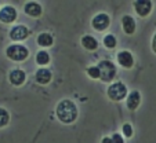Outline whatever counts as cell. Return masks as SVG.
Masks as SVG:
<instances>
[{
  "label": "cell",
  "instance_id": "cell-17",
  "mask_svg": "<svg viewBox=\"0 0 156 143\" xmlns=\"http://www.w3.org/2000/svg\"><path fill=\"white\" fill-rule=\"evenodd\" d=\"M36 62L39 65H47L50 62V55H48L47 51H39L37 55H36Z\"/></svg>",
  "mask_w": 156,
  "mask_h": 143
},
{
  "label": "cell",
  "instance_id": "cell-12",
  "mask_svg": "<svg viewBox=\"0 0 156 143\" xmlns=\"http://www.w3.org/2000/svg\"><path fill=\"white\" fill-rule=\"evenodd\" d=\"M25 12L33 18H37L41 14V6L36 2H29V3L25 4Z\"/></svg>",
  "mask_w": 156,
  "mask_h": 143
},
{
  "label": "cell",
  "instance_id": "cell-14",
  "mask_svg": "<svg viewBox=\"0 0 156 143\" xmlns=\"http://www.w3.org/2000/svg\"><path fill=\"white\" fill-rule=\"evenodd\" d=\"M140 102H141V95H140V92L138 91H133L129 95V98H127V107H129L130 110H136V109L138 107Z\"/></svg>",
  "mask_w": 156,
  "mask_h": 143
},
{
  "label": "cell",
  "instance_id": "cell-24",
  "mask_svg": "<svg viewBox=\"0 0 156 143\" xmlns=\"http://www.w3.org/2000/svg\"><path fill=\"white\" fill-rule=\"evenodd\" d=\"M152 50L156 53V33H155V36H153V39H152Z\"/></svg>",
  "mask_w": 156,
  "mask_h": 143
},
{
  "label": "cell",
  "instance_id": "cell-6",
  "mask_svg": "<svg viewBox=\"0 0 156 143\" xmlns=\"http://www.w3.org/2000/svg\"><path fill=\"white\" fill-rule=\"evenodd\" d=\"M17 19V10L11 6H6L0 10V21L4 23H11Z\"/></svg>",
  "mask_w": 156,
  "mask_h": 143
},
{
  "label": "cell",
  "instance_id": "cell-7",
  "mask_svg": "<svg viewBox=\"0 0 156 143\" xmlns=\"http://www.w3.org/2000/svg\"><path fill=\"white\" fill-rule=\"evenodd\" d=\"M29 35V30L25 25H18V26H14L11 30H10V37L14 41H21L25 40Z\"/></svg>",
  "mask_w": 156,
  "mask_h": 143
},
{
  "label": "cell",
  "instance_id": "cell-9",
  "mask_svg": "<svg viewBox=\"0 0 156 143\" xmlns=\"http://www.w3.org/2000/svg\"><path fill=\"white\" fill-rule=\"evenodd\" d=\"M10 79V83H11L12 85H22L25 83V79H27V74H25L24 70H21V69H15L12 70L11 73H10L9 76Z\"/></svg>",
  "mask_w": 156,
  "mask_h": 143
},
{
  "label": "cell",
  "instance_id": "cell-16",
  "mask_svg": "<svg viewBox=\"0 0 156 143\" xmlns=\"http://www.w3.org/2000/svg\"><path fill=\"white\" fill-rule=\"evenodd\" d=\"M54 43V39L50 33H40L37 37V44L40 47H50L53 46Z\"/></svg>",
  "mask_w": 156,
  "mask_h": 143
},
{
  "label": "cell",
  "instance_id": "cell-11",
  "mask_svg": "<svg viewBox=\"0 0 156 143\" xmlns=\"http://www.w3.org/2000/svg\"><path fill=\"white\" fill-rule=\"evenodd\" d=\"M122 25H123V30L127 35H133L136 32V21L134 18L130 17V15H124L122 18Z\"/></svg>",
  "mask_w": 156,
  "mask_h": 143
},
{
  "label": "cell",
  "instance_id": "cell-10",
  "mask_svg": "<svg viewBox=\"0 0 156 143\" xmlns=\"http://www.w3.org/2000/svg\"><path fill=\"white\" fill-rule=\"evenodd\" d=\"M118 62L123 67L130 69V67H133V65H134V58H133L131 53H129V51H120V53L118 54Z\"/></svg>",
  "mask_w": 156,
  "mask_h": 143
},
{
  "label": "cell",
  "instance_id": "cell-5",
  "mask_svg": "<svg viewBox=\"0 0 156 143\" xmlns=\"http://www.w3.org/2000/svg\"><path fill=\"white\" fill-rule=\"evenodd\" d=\"M109 23H111V18H109L108 14L105 12H101V14H97L91 21V26L94 28L95 30L98 32H102L105 30L106 28L109 26Z\"/></svg>",
  "mask_w": 156,
  "mask_h": 143
},
{
  "label": "cell",
  "instance_id": "cell-3",
  "mask_svg": "<svg viewBox=\"0 0 156 143\" xmlns=\"http://www.w3.org/2000/svg\"><path fill=\"white\" fill-rule=\"evenodd\" d=\"M100 69V79L104 81H112L116 76V67L111 61H101L98 65Z\"/></svg>",
  "mask_w": 156,
  "mask_h": 143
},
{
  "label": "cell",
  "instance_id": "cell-2",
  "mask_svg": "<svg viewBox=\"0 0 156 143\" xmlns=\"http://www.w3.org/2000/svg\"><path fill=\"white\" fill-rule=\"evenodd\" d=\"M6 54H7V56H9L10 59H12V61L22 62L24 59L28 58L29 51H28L27 47L21 46V44H12V46H10L9 48H7Z\"/></svg>",
  "mask_w": 156,
  "mask_h": 143
},
{
  "label": "cell",
  "instance_id": "cell-13",
  "mask_svg": "<svg viewBox=\"0 0 156 143\" xmlns=\"http://www.w3.org/2000/svg\"><path fill=\"white\" fill-rule=\"evenodd\" d=\"M35 79H36V81H37L39 84H48L50 80H51V72L48 69L41 67V69H39L37 72H36Z\"/></svg>",
  "mask_w": 156,
  "mask_h": 143
},
{
  "label": "cell",
  "instance_id": "cell-21",
  "mask_svg": "<svg viewBox=\"0 0 156 143\" xmlns=\"http://www.w3.org/2000/svg\"><path fill=\"white\" fill-rule=\"evenodd\" d=\"M122 129H123V135L126 138L133 136V127L130 125V124H124V125L122 127Z\"/></svg>",
  "mask_w": 156,
  "mask_h": 143
},
{
  "label": "cell",
  "instance_id": "cell-23",
  "mask_svg": "<svg viewBox=\"0 0 156 143\" xmlns=\"http://www.w3.org/2000/svg\"><path fill=\"white\" fill-rule=\"evenodd\" d=\"M101 143H113V140H112V138L105 136V138H102V140H101Z\"/></svg>",
  "mask_w": 156,
  "mask_h": 143
},
{
  "label": "cell",
  "instance_id": "cell-15",
  "mask_svg": "<svg viewBox=\"0 0 156 143\" xmlns=\"http://www.w3.org/2000/svg\"><path fill=\"white\" fill-rule=\"evenodd\" d=\"M82 46L88 51H94V50H97L98 41L95 40L93 36L86 35V36H83V39H82Z\"/></svg>",
  "mask_w": 156,
  "mask_h": 143
},
{
  "label": "cell",
  "instance_id": "cell-1",
  "mask_svg": "<svg viewBox=\"0 0 156 143\" xmlns=\"http://www.w3.org/2000/svg\"><path fill=\"white\" fill-rule=\"evenodd\" d=\"M55 114L58 120L64 124H72L77 118V107L72 100L64 99L58 103L55 109Z\"/></svg>",
  "mask_w": 156,
  "mask_h": 143
},
{
  "label": "cell",
  "instance_id": "cell-19",
  "mask_svg": "<svg viewBox=\"0 0 156 143\" xmlns=\"http://www.w3.org/2000/svg\"><path fill=\"white\" fill-rule=\"evenodd\" d=\"M104 46L106 48H115L116 47V39L113 35H106L104 37Z\"/></svg>",
  "mask_w": 156,
  "mask_h": 143
},
{
  "label": "cell",
  "instance_id": "cell-8",
  "mask_svg": "<svg viewBox=\"0 0 156 143\" xmlns=\"http://www.w3.org/2000/svg\"><path fill=\"white\" fill-rule=\"evenodd\" d=\"M134 9L140 17H147L152 10V2L149 0H137L134 2Z\"/></svg>",
  "mask_w": 156,
  "mask_h": 143
},
{
  "label": "cell",
  "instance_id": "cell-18",
  "mask_svg": "<svg viewBox=\"0 0 156 143\" xmlns=\"http://www.w3.org/2000/svg\"><path fill=\"white\" fill-rule=\"evenodd\" d=\"M9 121H10L9 111H7L6 109L0 107V128H2V127H6L7 124H9Z\"/></svg>",
  "mask_w": 156,
  "mask_h": 143
},
{
  "label": "cell",
  "instance_id": "cell-4",
  "mask_svg": "<svg viewBox=\"0 0 156 143\" xmlns=\"http://www.w3.org/2000/svg\"><path fill=\"white\" fill-rule=\"evenodd\" d=\"M127 95V87L123 83H113L111 84V87L108 88V97L109 99L119 102V100L124 99Z\"/></svg>",
  "mask_w": 156,
  "mask_h": 143
},
{
  "label": "cell",
  "instance_id": "cell-20",
  "mask_svg": "<svg viewBox=\"0 0 156 143\" xmlns=\"http://www.w3.org/2000/svg\"><path fill=\"white\" fill-rule=\"evenodd\" d=\"M87 74L91 79H100V69H98V66H91L87 69Z\"/></svg>",
  "mask_w": 156,
  "mask_h": 143
},
{
  "label": "cell",
  "instance_id": "cell-22",
  "mask_svg": "<svg viewBox=\"0 0 156 143\" xmlns=\"http://www.w3.org/2000/svg\"><path fill=\"white\" fill-rule=\"evenodd\" d=\"M112 140H113V143H124V140H123V138H122V135H119V134H115L112 136Z\"/></svg>",
  "mask_w": 156,
  "mask_h": 143
}]
</instances>
